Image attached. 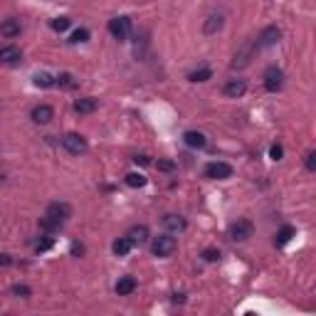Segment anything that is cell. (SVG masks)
Returning a JSON list of instances; mask_svg holds the SVG:
<instances>
[{
	"label": "cell",
	"instance_id": "cell-1",
	"mask_svg": "<svg viewBox=\"0 0 316 316\" xmlns=\"http://www.w3.org/2000/svg\"><path fill=\"white\" fill-rule=\"evenodd\" d=\"M62 146H64L67 153H72V156H82V153H87V151H89L87 138H84V136H79V133H67V136H62Z\"/></svg>",
	"mask_w": 316,
	"mask_h": 316
},
{
	"label": "cell",
	"instance_id": "cell-2",
	"mask_svg": "<svg viewBox=\"0 0 316 316\" xmlns=\"http://www.w3.org/2000/svg\"><path fill=\"white\" fill-rule=\"evenodd\" d=\"M153 255L156 257H170L175 250H178V242H175V237H170V235H161V237H156L153 240Z\"/></svg>",
	"mask_w": 316,
	"mask_h": 316
},
{
	"label": "cell",
	"instance_id": "cell-3",
	"mask_svg": "<svg viewBox=\"0 0 316 316\" xmlns=\"http://www.w3.org/2000/svg\"><path fill=\"white\" fill-rule=\"evenodd\" d=\"M255 235V225L250 220H237V223L230 225V240L235 242H247Z\"/></svg>",
	"mask_w": 316,
	"mask_h": 316
},
{
	"label": "cell",
	"instance_id": "cell-4",
	"mask_svg": "<svg viewBox=\"0 0 316 316\" xmlns=\"http://www.w3.org/2000/svg\"><path fill=\"white\" fill-rule=\"evenodd\" d=\"M205 175H207L210 181H227V178L232 175V166L225 163V161H213V163L205 166Z\"/></svg>",
	"mask_w": 316,
	"mask_h": 316
},
{
	"label": "cell",
	"instance_id": "cell-5",
	"mask_svg": "<svg viewBox=\"0 0 316 316\" xmlns=\"http://www.w3.org/2000/svg\"><path fill=\"white\" fill-rule=\"evenodd\" d=\"M284 87V72L279 69V67H267L264 69V89L267 92H279Z\"/></svg>",
	"mask_w": 316,
	"mask_h": 316
},
{
	"label": "cell",
	"instance_id": "cell-6",
	"mask_svg": "<svg viewBox=\"0 0 316 316\" xmlns=\"http://www.w3.org/2000/svg\"><path fill=\"white\" fill-rule=\"evenodd\" d=\"M69 215H72V207H69L67 203H50L47 205V210H45V218L55 220L57 225H62Z\"/></svg>",
	"mask_w": 316,
	"mask_h": 316
},
{
	"label": "cell",
	"instance_id": "cell-7",
	"mask_svg": "<svg viewBox=\"0 0 316 316\" xmlns=\"http://www.w3.org/2000/svg\"><path fill=\"white\" fill-rule=\"evenodd\" d=\"M109 32L114 35V40H119V42H124V40L129 38V32H131V20L129 18H114L109 20Z\"/></svg>",
	"mask_w": 316,
	"mask_h": 316
},
{
	"label": "cell",
	"instance_id": "cell-8",
	"mask_svg": "<svg viewBox=\"0 0 316 316\" xmlns=\"http://www.w3.org/2000/svg\"><path fill=\"white\" fill-rule=\"evenodd\" d=\"M279 40H282V30H279L277 25H269V27L262 30V35L255 40V45L257 47H272V45H277Z\"/></svg>",
	"mask_w": 316,
	"mask_h": 316
},
{
	"label": "cell",
	"instance_id": "cell-9",
	"mask_svg": "<svg viewBox=\"0 0 316 316\" xmlns=\"http://www.w3.org/2000/svg\"><path fill=\"white\" fill-rule=\"evenodd\" d=\"M52 119H55V109H52L50 104H38V107L32 109V121H35V124H42V126H45V124H50Z\"/></svg>",
	"mask_w": 316,
	"mask_h": 316
},
{
	"label": "cell",
	"instance_id": "cell-10",
	"mask_svg": "<svg viewBox=\"0 0 316 316\" xmlns=\"http://www.w3.org/2000/svg\"><path fill=\"white\" fill-rule=\"evenodd\" d=\"M126 237L131 240V244H138V247H141V244H146V242H149L151 232H149V227H146V225H133Z\"/></svg>",
	"mask_w": 316,
	"mask_h": 316
},
{
	"label": "cell",
	"instance_id": "cell-11",
	"mask_svg": "<svg viewBox=\"0 0 316 316\" xmlns=\"http://www.w3.org/2000/svg\"><path fill=\"white\" fill-rule=\"evenodd\" d=\"M20 59H22V52H20L15 45L0 47V62H3V64H18Z\"/></svg>",
	"mask_w": 316,
	"mask_h": 316
},
{
	"label": "cell",
	"instance_id": "cell-12",
	"mask_svg": "<svg viewBox=\"0 0 316 316\" xmlns=\"http://www.w3.org/2000/svg\"><path fill=\"white\" fill-rule=\"evenodd\" d=\"M225 96H232V99H237V96H242V94L247 92V82L244 79H230L227 84H225Z\"/></svg>",
	"mask_w": 316,
	"mask_h": 316
},
{
	"label": "cell",
	"instance_id": "cell-13",
	"mask_svg": "<svg viewBox=\"0 0 316 316\" xmlns=\"http://www.w3.org/2000/svg\"><path fill=\"white\" fill-rule=\"evenodd\" d=\"M183 141H186V146H190V149H205L207 146V138H205V133H200V131H186Z\"/></svg>",
	"mask_w": 316,
	"mask_h": 316
},
{
	"label": "cell",
	"instance_id": "cell-14",
	"mask_svg": "<svg viewBox=\"0 0 316 316\" xmlns=\"http://www.w3.org/2000/svg\"><path fill=\"white\" fill-rule=\"evenodd\" d=\"M114 289H116V294H119V297H129V294L136 292V279H133V277H121L119 282H116V287H114Z\"/></svg>",
	"mask_w": 316,
	"mask_h": 316
},
{
	"label": "cell",
	"instance_id": "cell-15",
	"mask_svg": "<svg viewBox=\"0 0 316 316\" xmlns=\"http://www.w3.org/2000/svg\"><path fill=\"white\" fill-rule=\"evenodd\" d=\"M163 225L168 227V232H173V235H178V232H183L188 225H186V220L181 218V215H166L163 218Z\"/></svg>",
	"mask_w": 316,
	"mask_h": 316
},
{
	"label": "cell",
	"instance_id": "cell-16",
	"mask_svg": "<svg viewBox=\"0 0 316 316\" xmlns=\"http://www.w3.org/2000/svg\"><path fill=\"white\" fill-rule=\"evenodd\" d=\"M20 30H22V27H20V20H5V22H3V25H0V35H3V38H18L20 35Z\"/></svg>",
	"mask_w": 316,
	"mask_h": 316
},
{
	"label": "cell",
	"instance_id": "cell-17",
	"mask_svg": "<svg viewBox=\"0 0 316 316\" xmlns=\"http://www.w3.org/2000/svg\"><path fill=\"white\" fill-rule=\"evenodd\" d=\"M75 112L77 114H92V112H96V99H94V96L77 99V101H75Z\"/></svg>",
	"mask_w": 316,
	"mask_h": 316
},
{
	"label": "cell",
	"instance_id": "cell-18",
	"mask_svg": "<svg viewBox=\"0 0 316 316\" xmlns=\"http://www.w3.org/2000/svg\"><path fill=\"white\" fill-rule=\"evenodd\" d=\"M223 25H225V18H223V15H210V18L205 20V25H203L205 35H215L218 30H223Z\"/></svg>",
	"mask_w": 316,
	"mask_h": 316
},
{
	"label": "cell",
	"instance_id": "cell-19",
	"mask_svg": "<svg viewBox=\"0 0 316 316\" xmlns=\"http://www.w3.org/2000/svg\"><path fill=\"white\" fill-rule=\"evenodd\" d=\"M131 247H133V244H131L129 237H119V240L112 244V250H114V255H116V257H126V255L131 252Z\"/></svg>",
	"mask_w": 316,
	"mask_h": 316
},
{
	"label": "cell",
	"instance_id": "cell-20",
	"mask_svg": "<svg viewBox=\"0 0 316 316\" xmlns=\"http://www.w3.org/2000/svg\"><path fill=\"white\" fill-rule=\"evenodd\" d=\"M55 84L62 87V89H77V87H79V82L75 79V75H69V72H62L59 77H55Z\"/></svg>",
	"mask_w": 316,
	"mask_h": 316
},
{
	"label": "cell",
	"instance_id": "cell-21",
	"mask_svg": "<svg viewBox=\"0 0 316 316\" xmlns=\"http://www.w3.org/2000/svg\"><path fill=\"white\" fill-rule=\"evenodd\" d=\"M213 77V69L210 67H200V69H193L190 75H188V79L190 82H207Z\"/></svg>",
	"mask_w": 316,
	"mask_h": 316
},
{
	"label": "cell",
	"instance_id": "cell-22",
	"mask_svg": "<svg viewBox=\"0 0 316 316\" xmlns=\"http://www.w3.org/2000/svg\"><path fill=\"white\" fill-rule=\"evenodd\" d=\"M297 235V230L292 227V225H284L282 230H279V235H277V244H287V242L292 240Z\"/></svg>",
	"mask_w": 316,
	"mask_h": 316
},
{
	"label": "cell",
	"instance_id": "cell-23",
	"mask_svg": "<svg viewBox=\"0 0 316 316\" xmlns=\"http://www.w3.org/2000/svg\"><path fill=\"white\" fill-rule=\"evenodd\" d=\"M126 186L144 188V186H146V175H141V173H129V175H126Z\"/></svg>",
	"mask_w": 316,
	"mask_h": 316
},
{
	"label": "cell",
	"instance_id": "cell-24",
	"mask_svg": "<svg viewBox=\"0 0 316 316\" xmlns=\"http://www.w3.org/2000/svg\"><path fill=\"white\" fill-rule=\"evenodd\" d=\"M69 25H72V20H69V18H55L52 22H50V27H52L55 32H64Z\"/></svg>",
	"mask_w": 316,
	"mask_h": 316
},
{
	"label": "cell",
	"instance_id": "cell-25",
	"mask_svg": "<svg viewBox=\"0 0 316 316\" xmlns=\"http://www.w3.org/2000/svg\"><path fill=\"white\" fill-rule=\"evenodd\" d=\"M10 292H13V297H22V299H27L30 294H32V289H30L27 284H13Z\"/></svg>",
	"mask_w": 316,
	"mask_h": 316
},
{
	"label": "cell",
	"instance_id": "cell-26",
	"mask_svg": "<svg viewBox=\"0 0 316 316\" xmlns=\"http://www.w3.org/2000/svg\"><path fill=\"white\" fill-rule=\"evenodd\" d=\"M35 84H38V87H52V84H55V77H50L47 72H40V75H35Z\"/></svg>",
	"mask_w": 316,
	"mask_h": 316
},
{
	"label": "cell",
	"instance_id": "cell-27",
	"mask_svg": "<svg viewBox=\"0 0 316 316\" xmlns=\"http://www.w3.org/2000/svg\"><path fill=\"white\" fill-rule=\"evenodd\" d=\"M87 40H89V30L79 27V30H75V32H72V38H69V42H75V45H79V42H87Z\"/></svg>",
	"mask_w": 316,
	"mask_h": 316
},
{
	"label": "cell",
	"instance_id": "cell-28",
	"mask_svg": "<svg viewBox=\"0 0 316 316\" xmlns=\"http://www.w3.org/2000/svg\"><path fill=\"white\" fill-rule=\"evenodd\" d=\"M203 260L205 262H218V260H220V250H215V247H207V250H203Z\"/></svg>",
	"mask_w": 316,
	"mask_h": 316
},
{
	"label": "cell",
	"instance_id": "cell-29",
	"mask_svg": "<svg viewBox=\"0 0 316 316\" xmlns=\"http://www.w3.org/2000/svg\"><path fill=\"white\" fill-rule=\"evenodd\" d=\"M282 156H284V149H282L279 144H272V149H269V158H272V161H282Z\"/></svg>",
	"mask_w": 316,
	"mask_h": 316
},
{
	"label": "cell",
	"instance_id": "cell-30",
	"mask_svg": "<svg viewBox=\"0 0 316 316\" xmlns=\"http://www.w3.org/2000/svg\"><path fill=\"white\" fill-rule=\"evenodd\" d=\"M304 163H306V170L314 173L316 170V151H309V153H306V161H304Z\"/></svg>",
	"mask_w": 316,
	"mask_h": 316
},
{
	"label": "cell",
	"instance_id": "cell-31",
	"mask_svg": "<svg viewBox=\"0 0 316 316\" xmlns=\"http://www.w3.org/2000/svg\"><path fill=\"white\" fill-rule=\"evenodd\" d=\"M156 168H158V170H163V173H170V170L175 168V163H173V161H158Z\"/></svg>",
	"mask_w": 316,
	"mask_h": 316
},
{
	"label": "cell",
	"instance_id": "cell-32",
	"mask_svg": "<svg viewBox=\"0 0 316 316\" xmlns=\"http://www.w3.org/2000/svg\"><path fill=\"white\" fill-rule=\"evenodd\" d=\"M52 247V240H42L38 242V252H45V250H50Z\"/></svg>",
	"mask_w": 316,
	"mask_h": 316
},
{
	"label": "cell",
	"instance_id": "cell-33",
	"mask_svg": "<svg viewBox=\"0 0 316 316\" xmlns=\"http://www.w3.org/2000/svg\"><path fill=\"white\" fill-rule=\"evenodd\" d=\"M133 161H136V163H141V166H149V163H151V161H149V156H136Z\"/></svg>",
	"mask_w": 316,
	"mask_h": 316
},
{
	"label": "cell",
	"instance_id": "cell-34",
	"mask_svg": "<svg viewBox=\"0 0 316 316\" xmlns=\"http://www.w3.org/2000/svg\"><path fill=\"white\" fill-rule=\"evenodd\" d=\"M10 255H0V267H8V264H10Z\"/></svg>",
	"mask_w": 316,
	"mask_h": 316
},
{
	"label": "cell",
	"instance_id": "cell-35",
	"mask_svg": "<svg viewBox=\"0 0 316 316\" xmlns=\"http://www.w3.org/2000/svg\"><path fill=\"white\" fill-rule=\"evenodd\" d=\"M0 183H3V175H0Z\"/></svg>",
	"mask_w": 316,
	"mask_h": 316
}]
</instances>
